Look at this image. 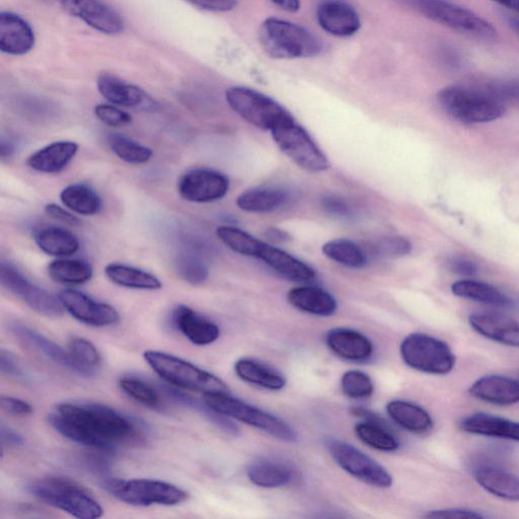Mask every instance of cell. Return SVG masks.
<instances>
[{
	"mask_svg": "<svg viewBox=\"0 0 519 519\" xmlns=\"http://www.w3.org/2000/svg\"><path fill=\"white\" fill-rule=\"evenodd\" d=\"M63 437L91 450L111 452L137 434V424L116 410L97 403H61L47 417Z\"/></svg>",
	"mask_w": 519,
	"mask_h": 519,
	"instance_id": "obj_1",
	"label": "cell"
},
{
	"mask_svg": "<svg viewBox=\"0 0 519 519\" xmlns=\"http://www.w3.org/2000/svg\"><path fill=\"white\" fill-rule=\"evenodd\" d=\"M263 50L275 59H301L320 55L321 40L308 29L284 20L269 18L259 31Z\"/></svg>",
	"mask_w": 519,
	"mask_h": 519,
	"instance_id": "obj_2",
	"label": "cell"
},
{
	"mask_svg": "<svg viewBox=\"0 0 519 519\" xmlns=\"http://www.w3.org/2000/svg\"><path fill=\"white\" fill-rule=\"evenodd\" d=\"M27 491L51 507L80 519H96L104 509L78 483L64 477H47L31 482Z\"/></svg>",
	"mask_w": 519,
	"mask_h": 519,
	"instance_id": "obj_3",
	"label": "cell"
},
{
	"mask_svg": "<svg viewBox=\"0 0 519 519\" xmlns=\"http://www.w3.org/2000/svg\"><path fill=\"white\" fill-rule=\"evenodd\" d=\"M143 357L155 373L176 388L203 395L229 393L224 381L180 357L156 350L144 352Z\"/></svg>",
	"mask_w": 519,
	"mask_h": 519,
	"instance_id": "obj_4",
	"label": "cell"
},
{
	"mask_svg": "<svg viewBox=\"0 0 519 519\" xmlns=\"http://www.w3.org/2000/svg\"><path fill=\"white\" fill-rule=\"evenodd\" d=\"M444 112L466 124H480L501 118L506 107L493 97L485 87L452 86L437 95Z\"/></svg>",
	"mask_w": 519,
	"mask_h": 519,
	"instance_id": "obj_5",
	"label": "cell"
},
{
	"mask_svg": "<svg viewBox=\"0 0 519 519\" xmlns=\"http://www.w3.org/2000/svg\"><path fill=\"white\" fill-rule=\"evenodd\" d=\"M103 488L117 500L132 506H174L185 502L188 493L178 486L152 479L122 480L107 478Z\"/></svg>",
	"mask_w": 519,
	"mask_h": 519,
	"instance_id": "obj_6",
	"label": "cell"
},
{
	"mask_svg": "<svg viewBox=\"0 0 519 519\" xmlns=\"http://www.w3.org/2000/svg\"><path fill=\"white\" fill-rule=\"evenodd\" d=\"M413 6L425 18L466 36L483 41H494L498 37L489 22L447 0H413Z\"/></svg>",
	"mask_w": 519,
	"mask_h": 519,
	"instance_id": "obj_7",
	"label": "cell"
},
{
	"mask_svg": "<svg viewBox=\"0 0 519 519\" xmlns=\"http://www.w3.org/2000/svg\"><path fill=\"white\" fill-rule=\"evenodd\" d=\"M226 99L239 116L262 130L272 132L295 121L278 102L250 88H230L226 93Z\"/></svg>",
	"mask_w": 519,
	"mask_h": 519,
	"instance_id": "obj_8",
	"label": "cell"
},
{
	"mask_svg": "<svg viewBox=\"0 0 519 519\" xmlns=\"http://www.w3.org/2000/svg\"><path fill=\"white\" fill-rule=\"evenodd\" d=\"M203 401L215 411L238 420L286 442H294L298 434L282 419L228 394H205Z\"/></svg>",
	"mask_w": 519,
	"mask_h": 519,
	"instance_id": "obj_9",
	"label": "cell"
},
{
	"mask_svg": "<svg viewBox=\"0 0 519 519\" xmlns=\"http://www.w3.org/2000/svg\"><path fill=\"white\" fill-rule=\"evenodd\" d=\"M400 352L408 366L424 374L448 375L456 365V356L446 342L423 333L408 335Z\"/></svg>",
	"mask_w": 519,
	"mask_h": 519,
	"instance_id": "obj_10",
	"label": "cell"
},
{
	"mask_svg": "<svg viewBox=\"0 0 519 519\" xmlns=\"http://www.w3.org/2000/svg\"><path fill=\"white\" fill-rule=\"evenodd\" d=\"M279 150L294 164L310 173H322L330 163L307 130L295 121L271 132Z\"/></svg>",
	"mask_w": 519,
	"mask_h": 519,
	"instance_id": "obj_11",
	"label": "cell"
},
{
	"mask_svg": "<svg viewBox=\"0 0 519 519\" xmlns=\"http://www.w3.org/2000/svg\"><path fill=\"white\" fill-rule=\"evenodd\" d=\"M0 283L36 313L58 318L63 315V307L58 298L29 280L16 266L3 262L0 265Z\"/></svg>",
	"mask_w": 519,
	"mask_h": 519,
	"instance_id": "obj_12",
	"label": "cell"
},
{
	"mask_svg": "<svg viewBox=\"0 0 519 519\" xmlns=\"http://www.w3.org/2000/svg\"><path fill=\"white\" fill-rule=\"evenodd\" d=\"M326 447L345 472L358 480L378 488H390L393 478L377 461L360 452L351 444L335 438L326 440Z\"/></svg>",
	"mask_w": 519,
	"mask_h": 519,
	"instance_id": "obj_13",
	"label": "cell"
},
{
	"mask_svg": "<svg viewBox=\"0 0 519 519\" xmlns=\"http://www.w3.org/2000/svg\"><path fill=\"white\" fill-rule=\"evenodd\" d=\"M58 299L63 309L79 322L96 328L118 324L120 315L112 306L100 303L89 295L74 289H64Z\"/></svg>",
	"mask_w": 519,
	"mask_h": 519,
	"instance_id": "obj_14",
	"label": "cell"
},
{
	"mask_svg": "<svg viewBox=\"0 0 519 519\" xmlns=\"http://www.w3.org/2000/svg\"><path fill=\"white\" fill-rule=\"evenodd\" d=\"M230 181L224 175L210 169L192 170L178 182L180 196L193 203H211L228 194Z\"/></svg>",
	"mask_w": 519,
	"mask_h": 519,
	"instance_id": "obj_15",
	"label": "cell"
},
{
	"mask_svg": "<svg viewBox=\"0 0 519 519\" xmlns=\"http://www.w3.org/2000/svg\"><path fill=\"white\" fill-rule=\"evenodd\" d=\"M58 3L69 14L101 33L117 35L124 30L121 16L101 0H58Z\"/></svg>",
	"mask_w": 519,
	"mask_h": 519,
	"instance_id": "obj_16",
	"label": "cell"
},
{
	"mask_svg": "<svg viewBox=\"0 0 519 519\" xmlns=\"http://www.w3.org/2000/svg\"><path fill=\"white\" fill-rule=\"evenodd\" d=\"M317 21L326 33L338 38L352 37L361 28L358 13L344 0H324L317 9Z\"/></svg>",
	"mask_w": 519,
	"mask_h": 519,
	"instance_id": "obj_17",
	"label": "cell"
},
{
	"mask_svg": "<svg viewBox=\"0 0 519 519\" xmlns=\"http://www.w3.org/2000/svg\"><path fill=\"white\" fill-rule=\"evenodd\" d=\"M97 85L101 95L113 105L144 111L157 108L156 101L142 89L113 77L111 74H102Z\"/></svg>",
	"mask_w": 519,
	"mask_h": 519,
	"instance_id": "obj_18",
	"label": "cell"
},
{
	"mask_svg": "<svg viewBox=\"0 0 519 519\" xmlns=\"http://www.w3.org/2000/svg\"><path fill=\"white\" fill-rule=\"evenodd\" d=\"M172 323L175 329L197 346L210 345L220 336V329L215 323L184 305L175 308Z\"/></svg>",
	"mask_w": 519,
	"mask_h": 519,
	"instance_id": "obj_19",
	"label": "cell"
},
{
	"mask_svg": "<svg viewBox=\"0 0 519 519\" xmlns=\"http://www.w3.org/2000/svg\"><path fill=\"white\" fill-rule=\"evenodd\" d=\"M260 259L282 277L298 282H309L316 278V272L303 261L288 253L259 242L254 257Z\"/></svg>",
	"mask_w": 519,
	"mask_h": 519,
	"instance_id": "obj_20",
	"label": "cell"
},
{
	"mask_svg": "<svg viewBox=\"0 0 519 519\" xmlns=\"http://www.w3.org/2000/svg\"><path fill=\"white\" fill-rule=\"evenodd\" d=\"M34 45V31L23 18L7 12L0 14V50L20 56L30 52Z\"/></svg>",
	"mask_w": 519,
	"mask_h": 519,
	"instance_id": "obj_21",
	"label": "cell"
},
{
	"mask_svg": "<svg viewBox=\"0 0 519 519\" xmlns=\"http://www.w3.org/2000/svg\"><path fill=\"white\" fill-rule=\"evenodd\" d=\"M10 330L16 339L26 347L78 375L77 366L72 361L68 350H65L36 330L19 322L12 324Z\"/></svg>",
	"mask_w": 519,
	"mask_h": 519,
	"instance_id": "obj_22",
	"label": "cell"
},
{
	"mask_svg": "<svg viewBox=\"0 0 519 519\" xmlns=\"http://www.w3.org/2000/svg\"><path fill=\"white\" fill-rule=\"evenodd\" d=\"M326 344L334 354L349 361H367L374 354L372 341L351 329L338 328L329 331Z\"/></svg>",
	"mask_w": 519,
	"mask_h": 519,
	"instance_id": "obj_23",
	"label": "cell"
},
{
	"mask_svg": "<svg viewBox=\"0 0 519 519\" xmlns=\"http://www.w3.org/2000/svg\"><path fill=\"white\" fill-rule=\"evenodd\" d=\"M79 148L73 141L53 142L30 156L27 166L42 174H58L76 158Z\"/></svg>",
	"mask_w": 519,
	"mask_h": 519,
	"instance_id": "obj_24",
	"label": "cell"
},
{
	"mask_svg": "<svg viewBox=\"0 0 519 519\" xmlns=\"http://www.w3.org/2000/svg\"><path fill=\"white\" fill-rule=\"evenodd\" d=\"M470 394L478 400L498 406L519 403V381L503 376H486L476 381Z\"/></svg>",
	"mask_w": 519,
	"mask_h": 519,
	"instance_id": "obj_25",
	"label": "cell"
},
{
	"mask_svg": "<svg viewBox=\"0 0 519 519\" xmlns=\"http://www.w3.org/2000/svg\"><path fill=\"white\" fill-rule=\"evenodd\" d=\"M471 327L480 335L497 343L519 348V324L502 315L493 313L473 314Z\"/></svg>",
	"mask_w": 519,
	"mask_h": 519,
	"instance_id": "obj_26",
	"label": "cell"
},
{
	"mask_svg": "<svg viewBox=\"0 0 519 519\" xmlns=\"http://www.w3.org/2000/svg\"><path fill=\"white\" fill-rule=\"evenodd\" d=\"M473 474L477 483L490 494L519 502V477L513 473L497 466L480 465Z\"/></svg>",
	"mask_w": 519,
	"mask_h": 519,
	"instance_id": "obj_27",
	"label": "cell"
},
{
	"mask_svg": "<svg viewBox=\"0 0 519 519\" xmlns=\"http://www.w3.org/2000/svg\"><path fill=\"white\" fill-rule=\"evenodd\" d=\"M289 304L304 313L330 317L337 311V302L329 292L313 286H300L287 294Z\"/></svg>",
	"mask_w": 519,
	"mask_h": 519,
	"instance_id": "obj_28",
	"label": "cell"
},
{
	"mask_svg": "<svg viewBox=\"0 0 519 519\" xmlns=\"http://www.w3.org/2000/svg\"><path fill=\"white\" fill-rule=\"evenodd\" d=\"M461 428L471 434L519 442V422L487 413H475L461 422Z\"/></svg>",
	"mask_w": 519,
	"mask_h": 519,
	"instance_id": "obj_29",
	"label": "cell"
},
{
	"mask_svg": "<svg viewBox=\"0 0 519 519\" xmlns=\"http://www.w3.org/2000/svg\"><path fill=\"white\" fill-rule=\"evenodd\" d=\"M34 240L42 252L57 258L72 256L81 248L76 236L57 227H46L36 231Z\"/></svg>",
	"mask_w": 519,
	"mask_h": 519,
	"instance_id": "obj_30",
	"label": "cell"
},
{
	"mask_svg": "<svg viewBox=\"0 0 519 519\" xmlns=\"http://www.w3.org/2000/svg\"><path fill=\"white\" fill-rule=\"evenodd\" d=\"M387 412L396 424L411 433L424 434L433 427L430 414L424 408L407 401H391L387 405Z\"/></svg>",
	"mask_w": 519,
	"mask_h": 519,
	"instance_id": "obj_31",
	"label": "cell"
},
{
	"mask_svg": "<svg viewBox=\"0 0 519 519\" xmlns=\"http://www.w3.org/2000/svg\"><path fill=\"white\" fill-rule=\"evenodd\" d=\"M452 291L459 298L497 308H509L512 301L496 287L481 281L466 279L453 284Z\"/></svg>",
	"mask_w": 519,
	"mask_h": 519,
	"instance_id": "obj_32",
	"label": "cell"
},
{
	"mask_svg": "<svg viewBox=\"0 0 519 519\" xmlns=\"http://www.w3.org/2000/svg\"><path fill=\"white\" fill-rule=\"evenodd\" d=\"M105 274L114 284L137 290H160L163 283L154 274L125 264L111 263L106 266Z\"/></svg>",
	"mask_w": 519,
	"mask_h": 519,
	"instance_id": "obj_33",
	"label": "cell"
},
{
	"mask_svg": "<svg viewBox=\"0 0 519 519\" xmlns=\"http://www.w3.org/2000/svg\"><path fill=\"white\" fill-rule=\"evenodd\" d=\"M235 372L242 381L270 391H280L286 386V380L279 373L253 359L238 360Z\"/></svg>",
	"mask_w": 519,
	"mask_h": 519,
	"instance_id": "obj_34",
	"label": "cell"
},
{
	"mask_svg": "<svg viewBox=\"0 0 519 519\" xmlns=\"http://www.w3.org/2000/svg\"><path fill=\"white\" fill-rule=\"evenodd\" d=\"M60 200L70 211L84 216L96 215L103 207L99 194L86 184L67 186L60 193Z\"/></svg>",
	"mask_w": 519,
	"mask_h": 519,
	"instance_id": "obj_35",
	"label": "cell"
},
{
	"mask_svg": "<svg viewBox=\"0 0 519 519\" xmlns=\"http://www.w3.org/2000/svg\"><path fill=\"white\" fill-rule=\"evenodd\" d=\"M168 397L176 404L193 409L199 412L205 419L232 436H238L239 427L233 422L232 418L221 414L210 408L204 401H198L193 397L181 392L176 387H166Z\"/></svg>",
	"mask_w": 519,
	"mask_h": 519,
	"instance_id": "obj_36",
	"label": "cell"
},
{
	"mask_svg": "<svg viewBox=\"0 0 519 519\" xmlns=\"http://www.w3.org/2000/svg\"><path fill=\"white\" fill-rule=\"evenodd\" d=\"M289 195L281 189H254L241 194L237 199L240 209L252 213H267L283 206Z\"/></svg>",
	"mask_w": 519,
	"mask_h": 519,
	"instance_id": "obj_37",
	"label": "cell"
},
{
	"mask_svg": "<svg viewBox=\"0 0 519 519\" xmlns=\"http://www.w3.org/2000/svg\"><path fill=\"white\" fill-rule=\"evenodd\" d=\"M354 432L366 446L377 451L391 453L400 447L397 437L387 429L384 423L366 420L357 423Z\"/></svg>",
	"mask_w": 519,
	"mask_h": 519,
	"instance_id": "obj_38",
	"label": "cell"
},
{
	"mask_svg": "<svg viewBox=\"0 0 519 519\" xmlns=\"http://www.w3.org/2000/svg\"><path fill=\"white\" fill-rule=\"evenodd\" d=\"M50 277L65 285H82L89 282L94 275L91 264L78 259H59L48 267Z\"/></svg>",
	"mask_w": 519,
	"mask_h": 519,
	"instance_id": "obj_39",
	"label": "cell"
},
{
	"mask_svg": "<svg viewBox=\"0 0 519 519\" xmlns=\"http://www.w3.org/2000/svg\"><path fill=\"white\" fill-rule=\"evenodd\" d=\"M249 480L261 488H279L289 484L293 473L287 466L275 462H257L247 471Z\"/></svg>",
	"mask_w": 519,
	"mask_h": 519,
	"instance_id": "obj_40",
	"label": "cell"
},
{
	"mask_svg": "<svg viewBox=\"0 0 519 519\" xmlns=\"http://www.w3.org/2000/svg\"><path fill=\"white\" fill-rule=\"evenodd\" d=\"M68 352L77 366L78 375L91 378L98 373L102 358L91 341L81 337L73 338L68 343Z\"/></svg>",
	"mask_w": 519,
	"mask_h": 519,
	"instance_id": "obj_41",
	"label": "cell"
},
{
	"mask_svg": "<svg viewBox=\"0 0 519 519\" xmlns=\"http://www.w3.org/2000/svg\"><path fill=\"white\" fill-rule=\"evenodd\" d=\"M108 141L112 152L121 161L130 165L146 164L154 156L152 148L121 134H111Z\"/></svg>",
	"mask_w": 519,
	"mask_h": 519,
	"instance_id": "obj_42",
	"label": "cell"
},
{
	"mask_svg": "<svg viewBox=\"0 0 519 519\" xmlns=\"http://www.w3.org/2000/svg\"><path fill=\"white\" fill-rule=\"evenodd\" d=\"M322 250L326 257L349 268H362L367 262L363 250L350 240L330 241L323 246Z\"/></svg>",
	"mask_w": 519,
	"mask_h": 519,
	"instance_id": "obj_43",
	"label": "cell"
},
{
	"mask_svg": "<svg viewBox=\"0 0 519 519\" xmlns=\"http://www.w3.org/2000/svg\"><path fill=\"white\" fill-rule=\"evenodd\" d=\"M175 270L179 278L193 286L201 285L209 277V269L204 260L190 251L182 252L176 257Z\"/></svg>",
	"mask_w": 519,
	"mask_h": 519,
	"instance_id": "obj_44",
	"label": "cell"
},
{
	"mask_svg": "<svg viewBox=\"0 0 519 519\" xmlns=\"http://www.w3.org/2000/svg\"><path fill=\"white\" fill-rule=\"evenodd\" d=\"M217 238L232 251L247 257H254L260 240L247 232L230 226H222L216 230Z\"/></svg>",
	"mask_w": 519,
	"mask_h": 519,
	"instance_id": "obj_45",
	"label": "cell"
},
{
	"mask_svg": "<svg viewBox=\"0 0 519 519\" xmlns=\"http://www.w3.org/2000/svg\"><path fill=\"white\" fill-rule=\"evenodd\" d=\"M119 387L128 397L145 407L154 409L160 407L161 400L158 392L138 379H121Z\"/></svg>",
	"mask_w": 519,
	"mask_h": 519,
	"instance_id": "obj_46",
	"label": "cell"
},
{
	"mask_svg": "<svg viewBox=\"0 0 519 519\" xmlns=\"http://www.w3.org/2000/svg\"><path fill=\"white\" fill-rule=\"evenodd\" d=\"M343 393L355 400L372 397L375 391L373 380L360 370H349L341 380Z\"/></svg>",
	"mask_w": 519,
	"mask_h": 519,
	"instance_id": "obj_47",
	"label": "cell"
},
{
	"mask_svg": "<svg viewBox=\"0 0 519 519\" xmlns=\"http://www.w3.org/2000/svg\"><path fill=\"white\" fill-rule=\"evenodd\" d=\"M484 87L505 107L519 106V79L495 80Z\"/></svg>",
	"mask_w": 519,
	"mask_h": 519,
	"instance_id": "obj_48",
	"label": "cell"
},
{
	"mask_svg": "<svg viewBox=\"0 0 519 519\" xmlns=\"http://www.w3.org/2000/svg\"><path fill=\"white\" fill-rule=\"evenodd\" d=\"M96 117L111 127H120L132 122V116L115 105L100 104L95 108Z\"/></svg>",
	"mask_w": 519,
	"mask_h": 519,
	"instance_id": "obj_49",
	"label": "cell"
},
{
	"mask_svg": "<svg viewBox=\"0 0 519 519\" xmlns=\"http://www.w3.org/2000/svg\"><path fill=\"white\" fill-rule=\"evenodd\" d=\"M378 249L384 256L403 257L411 253L412 245L407 239L393 237L383 240Z\"/></svg>",
	"mask_w": 519,
	"mask_h": 519,
	"instance_id": "obj_50",
	"label": "cell"
},
{
	"mask_svg": "<svg viewBox=\"0 0 519 519\" xmlns=\"http://www.w3.org/2000/svg\"><path fill=\"white\" fill-rule=\"evenodd\" d=\"M186 2L201 10L213 13L232 12L238 6V0H186Z\"/></svg>",
	"mask_w": 519,
	"mask_h": 519,
	"instance_id": "obj_51",
	"label": "cell"
},
{
	"mask_svg": "<svg viewBox=\"0 0 519 519\" xmlns=\"http://www.w3.org/2000/svg\"><path fill=\"white\" fill-rule=\"evenodd\" d=\"M45 212L54 220L62 222V224L73 227H78L81 225V219L78 216L57 204H47L45 206Z\"/></svg>",
	"mask_w": 519,
	"mask_h": 519,
	"instance_id": "obj_52",
	"label": "cell"
},
{
	"mask_svg": "<svg viewBox=\"0 0 519 519\" xmlns=\"http://www.w3.org/2000/svg\"><path fill=\"white\" fill-rule=\"evenodd\" d=\"M427 518H484L485 516L475 510L465 508H449L429 511L425 514Z\"/></svg>",
	"mask_w": 519,
	"mask_h": 519,
	"instance_id": "obj_53",
	"label": "cell"
},
{
	"mask_svg": "<svg viewBox=\"0 0 519 519\" xmlns=\"http://www.w3.org/2000/svg\"><path fill=\"white\" fill-rule=\"evenodd\" d=\"M2 408L7 413L13 416H29L34 412L33 406L23 400L13 398V397H2Z\"/></svg>",
	"mask_w": 519,
	"mask_h": 519,
	"instance_id": "obj_54",
	"label": "cell"
},
{
	"mask_svg": "<svg viewBox=\"0 0 519 519\" xmlns=\"http://www.w3.org/2000/svg\"><path fill=\"white\" fill-rule=\"evenodd\" d=\"M438 59L443 66L451 70H457L462 67L463 58L460 52L449 45H443L438 49Z\"/></svg>",
	"mask_w": 519,
	"mask_h": 519,
	"instance_id": "obj_55",
	"label": "cell"
},
{
	"mask_svg": "<svg viewBox=\"0 0 519 519\" xmlns=\"http://www.w3.org/2000/svg\"><path fill=\"white\" fill-rule=\"evenodd\" d=\"M0 368L2 373L8 377L21 379L24 377L23 370L11 353L2 350L0 353Z\"/></svg>",
	"mask_w": 519,
	"mask_h": 519,
	"instance_id": "obj_56",
	"label": "cell"
},
{
	"mask_svg": "<svg viewBox=\"0 0 519 519\" xmlns=\"http://www.w3.org/2000/svg\"><path fill=\"white\" fill-rule=\"evenodd\" d=\"M323 208L329 214L336 216H349L351 214V208L349 204L340 197L328 196L322 201Z\"/></svg>",
	"mask_w": 519,
	"mask_h": 519,
	"instance_id": "obj_57",
	"label": "cell"
},
{
	"mask_svg": "<svg viewBox=\"0 0 519 519\" xmlns=\"http://www.w3.org/2000/svg\"><path fill=\"white\" fill-rule=\"evenodd\" d=\"M449 268L452 272L471 277L478 273V266L475 262L467 258H454L449 262Z\"/></svg>",
	"mask_w": 519,
	"mask_h": 519,
	"instance_id": "obj_58",
	"label": "cell"
},
{
	"mask_svg": "<svg viewBox=\"0 0 519 519\" xmlns=\"http://www.w3.org/2000/svg\"><path fill=\"white\" fill-rule=\"evenodd\" d=\"M0 437H2L3 449L6 446L10 448L22 447L25 443L24 437L20 433L5 425H2V430H0Z\"/></svg>",
	"mask_w": 519,
	"mask_h": 519,
	"instance_id": "obj_59",
	"label": "cell"
},
{
	"mask_svg": "<svg viewBox=\"0 0 519 519\" xmlns=\"http://www.w3.org/2000/svg\"><path fill=\"white\" fill-rule=\"evenodd\" d=\"M270 2L280 10L290 14L298 13L302 7L301 0H270Z\"/></svg>",
	"mask_w": 519,
	"mask_h": 519,
	"instance_id": "obj_60",
	"label": "cell"
},
{
	"mask_svg": "<svg viewBox=\"0 0 519 519\" xmlns=\"http://www.w3.org/2000/svg\"><path fill=\"white\" fill-rule=\"evenodd\" d=\"M15 152L16 146L14 141H12L10 138L3 136L2 140H0V156H2L4 160L9 159L13 157Z\"/></svg>",
	"mask_w": 519,
	"mask_h": 519,
	"instance_id": "obj_61",
	"label": "cell"
},
{
	"mask_svg": "<svg viewBox=\"0 0 519 519\" xmlns=\"http://www.w3.org/2000/svg\"><path fill=\"white\" fill-rule=\"evenodd\" d=\"M266 237L270 241L275 242V243H285V242L289 241V239H290V236L286 232L275 229V228L269 229L266 232Z\"/></svg>",
	"mask_w": 519,
	"mask_h": 519,
	"instance_id": "obj_62",
	"label": "cell"
},
{
	"mask_svg": "<svg viewBox=\"0 0 519 519\" xmlns=\"http://www.w3.org/2000/svg\"><path fill=\"white\" fill-rule=\"evenodd\" d=\"M494 2L519 14V0H494Z\"/></svg>",
	"mask_w": 519,
	"mask_h": 519,
	"instance_id": "obj_63",
	"label": "cell"
},
{
	"mask_svg": "<svg viewBox=\"0 0 519 519\" xmlns=\"http://www.w3.org/2000/svg\"><path fill=\"white\" fill-rule=\"evenodd\" d=\"M506 21L512 31H514L515 34L519 37V18L507 17Z\"/></svg>",
	"mask_w": 519,
	"mask_h": 519,
	"instance_id": "obj_64",
	"label": "cell"
}]
</instances>
